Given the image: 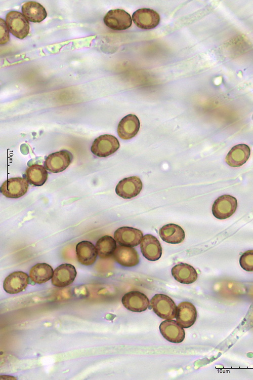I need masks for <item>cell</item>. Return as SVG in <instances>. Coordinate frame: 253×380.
<instances>
[{
    "instance_id": "obj_27",
    "label": "cell",
    "mask_w": 253,
    "mask_h": 380,
    "mask_svg": "<svg viewBox=\"0 0 253 380\" xmlns=\"http://www.w3.org/2000/svg\"><path fill=\"white\" fill-rule=\"evenodd\" d=\"M239 263L241 267L247 272H253V250L244 252L240 256Z\"/></svg>"
},
{
    "instance_id": "obj_25",
    "label": "cell",
    "mask_w": 253,
    "mask_h": 380,
    "mask_svg": "<svg viewBox=\"0 0 253 380\" xmlns=\"http://www.w3.org/2000/svg\"><path fill=\"white\" fill-rule=\"evenodd\" d=\"M25 178L33 185L41 186L47 180L48 172L43 165L33 164L26 169Z\"/></svg>"
},
{
    "instance_id": "obj_14",
    "label": "cell",
    "mask_w": 253,
    "mask_h": 380,
    "mask_svg": "<svg viewBox=\"0 0 253 380\" xmlns=\"http://www.w3.org/2000/svg\"><path fill=\"white\" fill-rule=\"evenodd\" d=\"M159 330L165 339L173 343H180L185 338L184 328L175 320H166L162 321L159 325Z\"/></svg>"
},
{
    "instance_id": "obj_21",
    "label": "cell",
    "mask_w": 253,
    "mask_h": 380,
    "mask_svg": "<svg viewBox=\"0 0 253 380\" xmlns=\"http://www.w3.org/2000/svg\"><path fill=\"white\" fill-rule=\"evenodd\" d=\"M171 273L175 279L182 284L193 283L198 277L196 270L187 263H181L175 265L172 269Z\"/></svg>"
},
{
    "instance_id": "obj_13",
    "label": "cell",
    "mask_w": 253,
    "mask_h": 380,
    "mask_svg": "<svg viewBox=\"0 0 253 380\" xmlns=\"http://www.w3.org/2000/svg\"><path fill=\"white\" fill-rule=\"evenodd\" d=\"M29 283V276L22 271H16L9 275L3 283L5 291L9 294H17L23 291Z\"/></svg>"
},
{
    "instance_id": "obj_23",
    "label": "cell",
    "mask_w": 253,
    "mask_h": 380,
    "mask_svg": "<svg viewBox=\"0 0 253 380\" xmlns=\"http://www.w3.org/2000/svg\"><path fill=\"white\" fill-rule=\"evenodd\" d=\"M22 12L27 20L32 22H40L47 16L45 8L39 3L29 1L22 6Z\"/></svg>"
},
{
    "instance_id": "obj_1",
    "label": "cell",
    "mask_w": 253,
    "mask_h": 380,
    "mask_svg": "<svg viewBox=\"0 0 253 380\" xmlns=\"http://www.w3.org/2000/svg\"><path fill=\"white\" fill-rule=\"evenodd\" d=\"M150 306L153 312L162 319L173 320L176 317L177 307L168 295L155 294L150 300Z\"/></svg>"
},
{
    "instance_id": "obj_11",
    "label": "cell",
    "mask_w": 253,
    "mask_h": 380,
    "mask_svg": "<svg viewBox=\"0 0 253 380\" xmlns=\"http://www.w3.org/2000/svg\"><path fill=\"white\" fill-rule=\"evenodd\" d=\"M123 306L133 312H142L149 307L150 302L148 297L143 293L132 291L125 293L122 297Z\"/></svg>"
},
{
    "instance_id": "obj_5",
    "label": "cell",
    "mask_w": 253,
    "mask_h": 380,
    "mask_svg": "<svg viewBox=\"0 0 253 380\" xmlns=\"http://www.w3.org/2000/svg\"><path fill=\"white\" fill-rule=\"evenodd\" d=\"M104 24L114 30H123L132 24L131 15L125 10L116 9L109 11L103 18Z\"/></svg>"
},
{
    "instance_id": "obj_17",
    "label": "cell",
    "mask_w": 253,
    "mask_h": 380,
    "mask_svg": "<svg viewBox=\"0 0 253 380\" xmlns=\"http://www.w3.org/2000/svg\"><path fill=\"white\" fill-rule=\"evenodd\" d=\"M140 126V121L136 115H128L124 117L118 123V135L122 139H130L137 134Z\"/></svg>"
},
{
    "instance_id": "obj_15",
    "label": "cell",
    "mask_w": 253,
    "mask_h": 380,
    "mask_svg": "<svg viewBox=\"0 0 253 380\" xmlns=\"http://www.w3.org/2000/svg\"><path fill=\"white\" fill-rule=\"evenodd\" d=\"M143 256L150 261L158 260L162 255V248L157 238L151 234L144 235L140 243Z\"/></svg>"
},
{
    "instance_id": "obj_12",
    "label": "cell",
    "mask_w": 253,
    "mask_h": 380,
    "mask_svg": "<svg viewBox=\"0 0 253 380\" xmlns=\"http://www.w3.org/2000/svg\"><path fill=\"white\" fill-rule=\"evenodd\" d=\"M76 274L74 266L69 263L62 264L54 271L52 283L57 287L67 286L74 281Z\"/></svg>"
},
{
    "instance_id": "obj_10",
    "label": "cell",
    "mask_w": 253,
    "mask_h": 380,
    "mask_svg": "<svg viewBox=\"0 0 253 380\" xmlns=\"http://www.w3.org/2000/svg\"><path fill=\"white\" fill-rule=\"evenodd\" d=\"M142 186L140 178L131 176L119 181L115 187V193L123 199H131L140 194Z\"/></svg>"
},
{
    "instance_id": "obj_2",
    "label": "cell",
    "mask_w": 253,
    "mask_h": 380,
    "mask_svg": "<svg viewBox=\"0 0 253 380\" xmlns=\"http://www.w3.org/2000/svg\"><path fill=\"white\" fill-rule=\"evenodd\" d=\"M120 146L114 136L104 134L96 138L91 147L92 153L99 157H106L114 154Z\"/></svg>"
},
{
    "instance_id": "obj_24",
    "label": "cell",
    "mask_w": 253,
    "mask_h": 380,
    "mask_svg": "<svg viewBox=\"0 0 253 380\" xmlns=\"http://www.w3.org/2000/svg\"><path fill=\"white\" fill-rule=\"evenodd\" d=\"M54 271L52 267L46 263H38L33 266L29 271V278L36 284H43L52 278Z\"/></svg>"
},
{
    "instance_id": "obj_26",
    "label": "cell",
    "mask_w": 253,
    "mask_h": 380,
    "mask_svg": "<svg viewBox=\"0 0 253 380\" xmlns=\"http://www.w3.org/2000/svg\"><path fill=\"white\" fill-rule=\"evenodd\" d=\"M95 246L99 257L106 259L113 256L117 247L116 241L111 236L105 235L98 239Z\"/></svg>"
},
{
    "instance_id": "obj_19",
    "label": "cell",
    "mask_w": 253,
    "mask_h": 380,
    "mask_svg": "<svg viewBox=\"0 0 253 380\" xmlns=\"http://www.w3.org/2000/svg\"><path fill=\"white\" fill-rule=\"evenodd\" d=\"M75 250L77 259L81 264L91 265L96 261L98 252L96 246L91 242H79L76 245Z\"/></svg>"
},
{
    "instance_id": "obj_7",
    "label": "cell",
    "mask_w": 253,
    "mask_h": 380,
    "mask_svg": "<svg viewBox=\"0 0 253 380\" xmlns=\"http://www.w3.org/2000/svg\"><path fill=\"white\" fill-rule=\"evenodd\" d=\"M28 182L24 177H13L4 181L1 186V192L5 197L17 199L24 196L28 188Z\"/></svg>"
},
{
    "instance_id": "obj_18",
    "label": "cell",
    "mask_w": 253,
    "mask_h": 380,
    "mask_svg": "<svg viewBox=\"0 0 253 380\" xmlns=\"http://www.w3.org/2000/svg\"><path fill=\"white\" fill-rule=\"evenodd\" d=\"M113 257L118 263L125 267L136 266L140 261L139 255L135 248L119 244L117 245Z\"/></svg>"
},
{
    "instance_id": "obj_28",
    "label": "cell",
    "mask_w": 253,
    "mask_h": 380,
    "mask_svg": "<svg viewBox=\"0 0 253 380\" xmlns=\"http://www.w3.org/2000/svg\"><path fill=\"white\" fill-rule=\"evenodd\" d=\"M1 44L3 45L9 41V34L8 27L5 21L1 19Z\"/></svg>"
},
{
    "instance_id": "obj_6",
    "label": "cell",
    "mask_w": 253,
    "mask_h": 380,
    "mask_svg": "<svg viewBox=\"0 0 253 380\" xmlns=\"http://www.w3.org/2000/svg\"><path fill=\"white\" fill-rule=\"evenodd\" d=\"M72 158V155L70 151L61 150L50 154L45 161L44 166L51 172H61L69 166Z\"/></svg>"
},
{
    "instance_id": "obj_4",
    "label": "cell",
    "mask_w": 253,
    "mask_h": 380,
    "mask_svg": "<svg viewBox=\"0 0 253 380\" xmlns=\"http://www.w3.org/2000/svg\"><path fill=\"white\" fill-rule=\"evenodd\" d=\"M237 207V199L229 195L219 197L212 206L213 215L219 219H225L231 216Z\"/></svg>"
},
{
    "instance_id": "obj_3",
    "label": "cell",
    "mask_w": 253,
    "mask_h": 380,
    "mask_svg": "<svg viewBox=\"0 0 253 380\" xmlns=\"http://www.w3.org/2000/svg\"><path fill=\"white\" fill-rule=\"evenodd\" d=\"M6 23L9 31L19 39L25 38L29 33V22L19 12L12 11L8 13Z\"/></svg>"
},
{
    "instance_id": "obj_22",
    "label": "cell",
    "mask_w": 253,
    "mask_h": 380,
    "mask_svg": "<svg viewBox=\"0 0 253 380\" xmlns=\"http://www.w3.org/2000/svg\"><path fill=\"white\" fill-rule=\"evenodd\" d=\"M161 239L170 244H179L182 242L185 237V232L179 225L170 223L163 225L159 232Z\"/></svg>"
},
{
    "instance_id": "obj_16",
    "label": "cell",
    "mask_w": 253,
    "mask_h": 380,
    "mask_svg": "<svg viewBox=\"0 0 253 380\" xmlns=\"http://www.w3.org/2000/svg\"><path fill=\"white\" fill-rule=\"evenodd\" d=\"M197 315L196 309L191 302L183 301L177 306L175 318L183 328H188L194 324Z\"/></svg>"
},
{
    "instance_id": "obj_20",
    "label": "cell",
    "mask_w": 253,
    "mask_h": 380,
    "mask_svg": "<svg viewBox=\"0 0 253 380\" xmlns=\"http://www.w3.org/2000/svg\"><path fill=\"white\" fill-rule=\"evenodd\" d=\"M250 155V149L247 145L239 144L231 149L227 155L225 160L230 166L239 167L246 162Z\"/></svg>"
},
{
    "instance_id": "obj_8",
    "label": "cell",
    "mask_w": 253,
    "mask_h": 380,
    "mask_svg": "<svg viewBox=\"0 0 253 380\" xmlns=\"http://www.w3.org/2000/svg\"><path fill=\"white\" fill-rule=\"evenodd\" d=\"M132 19L138 27L143 29H151L158 25L160 18L155 11L149 8H141L133 14Z\"/></svg>"
},
{
    "instance_id": "obj_9",
    "label": "cell",
    "mask_w": 253,
    "mask_h": 380,
    "mask_svg": "<svg viewBox=\"0 0 253 380\" xmlns=\"http://www.w3.org/2000/svg\"><path fill=\"white\" fill-rule=\"evenodd\" d=\"M114 237L118 244L133 247L141 243L143 235L140 230L130 226H122L114 232Z\"/></svg>"
}]
</instances>
